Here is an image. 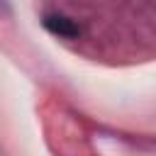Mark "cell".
Wrapping results in <instances>:
<instances>
[{
  "instance_id": "1",
  "label": "cell",
  "mask_w": 156,
  "mask_h": 156,
  "mask_svg": "<svg viewBox=\"0 0 156 156\" xmlns=\"http://www.w3.org/2000/svg\"><path fill=\"white\" fill-rule=\"evenodd\" d=\"M41 24L51 34H56L61 39H76L80 34V27L76 24V20H71L68 15H61V12H46L44 20H41Z\"/></svg>"
}]
</instances>
